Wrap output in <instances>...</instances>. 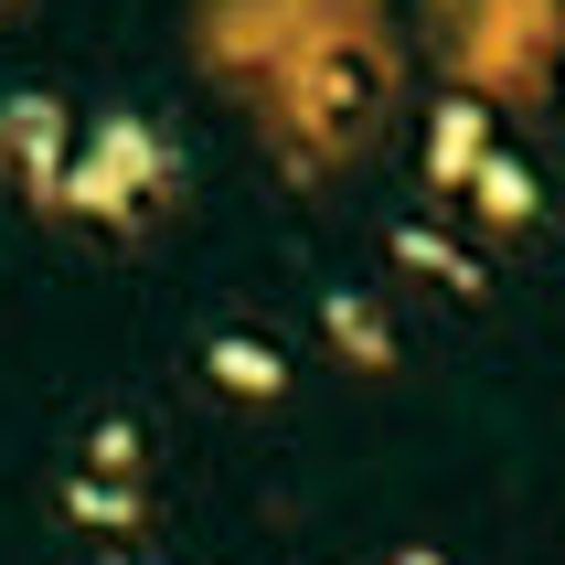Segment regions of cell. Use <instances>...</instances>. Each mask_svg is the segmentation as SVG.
<instances>
[{
    "instance_id": "1",
    "label": "cell",
    "mask_w": 565,
    "mask_h": 565,
    "mask_svg": "<svg viewBox=\"0 0 565 565\" xmlns=\"http://www.w3.org/2000/svg\"><path fill=\"white\" fill-rule=\"evenodd\" d=\"M150 192H160V139L139 118H107L86 139V160L64 171V203H86V214H139Z\"/></svg>"
},
{
    "instance_id": "2",
    "label": "cell",
    "mask_w": 565,
    "mask_h": 565,
    "mask_svg": "<svg viewBox=\"0 0 565 565\" xmlns=\"http://www.w3.org/2000/svg\"><path fill=\"white\" fill-rule=\"evenodd\" d=\"M491 171V118L480 107H438V139H427V182L438 192H470Z\"/></svg>"
},
{
    "instance_id": "3",
    "label": "cell",
    "mask_w": 565,
    "mask_h": 565,
    "mask_svg": "<svg viewBox=\"0 0 565 565\" xmlns=\"http://www.w3.org/2000/svg\"><path fill=\"white\" fill-rule=\"evenodd\" d=\"M470 192H480V214H491V224H523V214H534V182H523V160H491Z\"/></svg>"
},
{
    "instance_id": "4",
    "label": "cell",
    "mask_w": 565,
    "mask_h": 565,
    "mask_svg": "<svg viewBox=\"0 0 565 565\" xmlns=\"http://www.w3.org/2000/svg\"><path fill=\"white\" fill-rule=\"evenodd\" d=\"M331 331H342V352H384V320L363 299H331Z\"/></svg>"
},
{
    "instance_id": "5",
    "label": "cell",
    "mask_w": 565,
    "mask_h": 565,
    "mask_svg": "<svg viewBox=\"0 0 565 565\" xmlns=\"http://www.w3.org/2000/svg\"><path fill=\"white\" fill-rule=\"evenodd\" d=\"M214 363H224V384H256V395H267V384H278V363H267V352H246V342H224Z\"/></svg>"
},
{
    "instance_id": "6",
    "label": "cell",
    "mask_w": 565,
    "mask_h": 565,
    "mask_svg": "<svg viewBox=\"0 0 565 565\" xmlns=\"http://www.w3.org/2000/svg\"><path fill=\"white\" fill-rule=\"evenodd\" d=\"M406 565H438V555H406Z\"/></svg>"
}]
</instances>
